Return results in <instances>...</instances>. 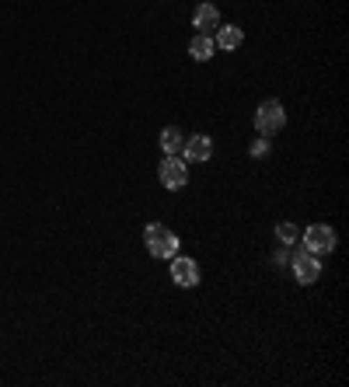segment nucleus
<instances>
[{
	"instance_id": "4",
	"label": "nucleus",
	"mask_w": 349,
	"mask_h": 387,
	"mask_svg": "<svg viewBox=\"0 0 349 387\" xmlns=\"http://www.w3.org/2000/svg\"><path fill=\"white\" fill-rule=\"evenodd\" d=\"M304 251H311V255H332L335 251V230L328 227V223H311L307 230H304Z\"/></svg>"
},
{
	"instance_id": "11",
	"label": "nucleus",
	"mask_w": 349,
	"mask_h": 387,
	"mask_svg": "<svg viewBox=\"0 0 349 387\" xmlns=\"http://www.w3.org/2000/svg\"><path fill=\"white\" fill-rule=\"evenodd\" d=\"M182 143H185V133L178 126H164L161 129V150L164 154H182Z\"/></svg>"
},
{
	"instance_id": "10",
	"label": "nucleus",
	"mask_w": 349,
	"mask_h": 387,
	"mask_svg": "<svg viewBox=\"0 0 349 387\" xmlns=\"http://www.w3.org/2000/svg\"><path fill=\"white\" fill-rule=\"evenodd\" d=\"M189 56H192L196 63H206V60H213V56H217V46H213V39H210V35H196V39L189 42Z\"/></svg>"
},
{
	"instance_id": "3",
	"label": "nucleus",
	"mask_w": 349,
	"mask_h": 387,
	"mask_svg": "<svg viewBox=\"0 0 349 387\" xmlns=\"http://www.w3.org/2000/svg\"><path fill=\"white\" fill-rule=\"evenodd\" d=\"M157 178H161V185L164 189H185V182H189V161L182 157V154H168L164 161H161V168H157Z\"/></svg>"
},
{
	"instance_id": "2",
	"label": "nucleus",
	"mask_w": 349,
	"mask_h": 387,
	"mask_svg": "<svg viewBox=\"0 0 349 387\" xmlns=\"http://www.w3.org/2000/svg\"><path fill=\"white\" fill-rule=\"evenodd\" d=\"M286 126V112H283V105L276 102V98H265L262 105H258V112H255V129H258V136H276L279 129Z\"/></svg>"
},
{
	"instance_id": "12",
	"label": "nucleus",
	"mask_w": 349,
	"mask_h": 387,
	"mask_svg": "<svg viewBox=\"0 0 349 387\" xmlns=\"http://www.w3.org/2000/svg\"><path fill=\"white\" fill-rule=\"evenodd\" d=\"M276 237H279V244H293L297 237H300V230H297V223H276Z\"/></svg>"
},
{
	"instance_id": "13",
	"label": "nucleus",
	"mask_w": 349,
	"mask_h": 387,
	"mask_svg": "<svg viewBox=\"0 0 349 387\" xmlns=\"http://www.w3.org/2000/svg\"><path fill=\"white\" fill-rule=\"evenodd\" d=\"M265 147H269V143H265V136H262V140H255V143H251V154H255V157H262V154H265Z\"/></svg>"
},
{
	"instance_id": "8",
	"label": "nucleus",
	"mask_w": 349,
	"mask_h": 387,
	"mask_svg": "<svg viewBox=\"0 0 349 387\" xmlns=\"http://www.w3.org/2000/svg\"><path fill=\"white\" fill-rule=\"evenodd\" d=\"M192 25L199 29V35H210V32L220 25V11H217L213 4H199V8H196V18H192Z\"/></svg>"
},
{
	"instance_id": "6",
	"label": "nucleus",
	"mask_w": 349,
	"mask_h": 387,
	"mask_svg": "<svg viewBox=\"0 0 349 387\" xmlns=\"http://www.w3.org/2000/svg\"><path fill=\"white\" fill-rule=\"evenodd\" d=\"M293 276H297V283L311 286V283L321 276V258L311 255V251H297V255H293Z\"/></svg>"
},
{
	"instance_id": "9",
	"label": "nucleus",
	"mask_w": 349,
	"mask_h": 387,
	"mask_svg": "<svg viewBox=\"0 0 349 387\" xmlns=\"http://www.w3.org/2000/svg\"><path fill=\"white\" fill-rule=\"evenodd\" d=\"M241 42H245V32H241L238 25H224V29H217V39H213V46H217V49L234 53Z\"/></svg>"
},
{
	"instance_id": "7",
	"label": "nucleus",
	"mask_w": 349,
	"mask_h": 387,
	"mask_svg": "<svg viewBox=\"0 0 349 387\" xmlns=\"http://www.w3.org/2000/svg\"><path fill=\"white\" fill-rule=\"evenodd\" d=\"M171 279L178 283V286H185V290H192V286H199V265H196V258H189V255H175L171 258Z\"/></svg>"
},
{
	"instance_id": "1",
	"label": "nucleus",
	"mask_w": 349,
	"mask_h": 387,
	"mask_svg": "<svg viewBox=\"0 0 349 387\" xmlns=\"http://www.w3.org/2000/svg\"><path fill=\"white\" fill-rule=\"evenodd\" d=\"M144 241H147V251H150L154 258H175V251H178L175 230H168V227H161V223H147V227H144Z\"/></svg>"
},
{
	"instance_id": "5",
	"label": "nucleus",
	"mask_w": 349,
	"mask_h": 387,
	"mask_svg": "<svg viewBox=\"0 0 349 387\" xmlns=\"http://www.w3.org/2000/svg\"><path fill=\"white\" fill-rule=\"evenodd\" d=\"M182 157H185V161H192V164L210 161V157H213V140H210L206 133L185 136V143H182Z\"/></svg>"
}]
</instances>
